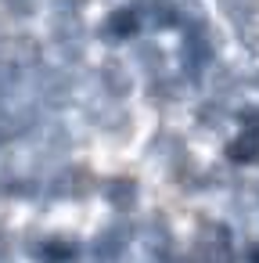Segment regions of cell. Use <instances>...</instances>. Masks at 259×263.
I'll use <instances>...</instances> for the list:
<instances>
[{"mask_svg": "<svg viewBox=\"0 0 259 263\" xmlns=\"http://www.w3.org/2000/svg\"><path fill=\"white\" fill-rule=\"evenodd\" d=\"M198 263H234V241L223 223H202L198 231Z\"/></svg>", "mask_w": 259, "mask_h": 263, "instance_id": "6da1fadb", "label": "cell"}, {"mask_svg": "<svg viewBox=\"0 0 259 263\" xmlns=\"http://www.w3.org/2000/svg\"><path fill=\"white\" fill-rule=\"evenodd\" d=\"M133 11L141 15V26L155 33L180 26V0H133Z\"/></svg>", "mask_w": 259, "mask_h": 263, "instance_id": "7a4b0ae2", "label": "cell"}, {"mask_svg": "<svg viewBox=\"0 0 259 263\" xmlns=\"http://www.w3.org/2000/svg\"><path fill=\"white\" fill-rule=\"evenodd\" d=\"M97 83H101L105 98L119 101V98H126V94L133 90V69H130L123 58H105L101 69H97Z\"/></svg>", "mask_w": 259, "mask_h": 263, "instance_id": "3957f363", "label": "cell"}, {"mask_svg": "<svg viewBox=\"0 0 259 263\" xmlns=\"http://www.w3.org/2000/svg\"><path fill=\"white\" fill-rule=\"evenodd\" d=\"M141 29H144V26H141V15H137L133 8H115V11H108L105 22H101V40H108V44H126V40H133Z\"/></svg>", "mask_w": 259, "mask_h": 263, "instance_id": "277c9868", "label": "cell"}, {"mask_svg": "<svg viewBox=\"0 0 259 263\" xmlns=\"http://www.w3.org/2000/svg\"><path fill=\"white\" fill-rule=\"evenodd\" d=\"M148 155H151V159H162L166 166H173V162H180V159L187 155V148H184V137H180V134L158 130V134L151 137V144H148Z\"/></svg>", "mask_w": 259, "mask_h": 263, "instance_id": "5b68a950", "label": "cell"}, {"mask_svg": "<svg viewBox=\"0 0 259 263\" xmlns=\"http://www.w3.org/2000/svg\"><path fill=\"white\" fill-rule=\"evenodd\" d=\"M137 195H141V187H137V180L126 177V173L105 180V198H108L115 209H133V205H137Z\"/></svg>", "mask_w": 259, "mask_h": 263, "instance_id": "8992f818", "label": "cell"}, {"mask_svg": "<svg viewBox=\"0 0 259 263\" xmlns=\"http://www.w3.org/2000/svg\"><path fill=\"white\" fill-rule=\"evenodd\" d=\"M133 65H137L148 80H155V76L166 72V51H162L158 44H137V47H133Z\"/></svg>", "mask_w": 259, "mask_h": 263, "instance_id": "52a82bcc", "label": "cell"}, {"mask_svg": "<svg viewBox=\"0 0 259 263\" xmlns=\"http://www.w3.org/2000/svg\"><path fill=\"white\" fill-rule=\"evenodd\" d=\"M227 159L230 162H255L259 159V130H245L237 141L227 144Z\"/></svg>", "mask_w": 259, "mask_h": 263, "instance_id": "ba28073f", "label": "cell"}, {"mask_svg": "<svg viewBox=\"0 0 259 263\" xmlns=\"http://www.w3.org/2000/svg\"><path fill=\"white\" fill-rule=\"evenodd\" d=\"M180 94H184V83H180V80H166V72H162V76H155V80L148 83V101H151V105L180 101Z\"/></svg>", "mask_w": 259, "mask_h": 263, "instance_id": "9c48e42d", "label": "cell"}, {"mask_svg": "<svg viewBox=\"0 0 259 263\" xmlns=\"http://www.w3.org/2000/svg\"><path fill=\"white\" fill-rule=\"evenodd\" d=\"M194 123L205 126V130H223V123H227V108H223V101H216V98L202 101V105L194 108Z\"/></svg>", "mask_w": 259, "mask_h": 263, "instance_id": "30bf717a", "label": "cell"}, {"mask_svg": "<svg viewBox=\"0 0 259 263\" xmlns=\"http://www.w3.org/2000/svg\"><path fill=\"white\" fill-rule=\"evenodd\" d=\"M220 4V15L234 26H248L255 18V0H216Z\"/></svg>", "mask_w": 259, "mask_h": 263, "instance_id": "8fae6325", "label": "cell"}, {"mask_svg": "<svg viewBox=\"0 0 259 263\" xmlns=\"http://www.w3.org/2000/svg\"><path fill=\"white\" fill-rule=\"evenodd\" d=\"M0 8H4L11 18H33L40 11V0H0Z\"/></svg>", "mask_w": 259, "mask_h": 263, "instance_id": "7c38bea8", "label": "cell"}, {"mask_svg": "<svg viewBox=\"0 0 259 263\" xmlns=\"http://www.w3.org/2000/svg\"><path fill=\"white\" fill-rule=\"evenodd\" d=\"M237 123H241L245 130H259V108H241V112H237Z\"/></svg>", "mask_w": 259, "mask_h": 263, "instance_id": "4fadbf2b", "label": "cell"}, {"mask_svg": "<svg viewBox=\"0 0 259 263\" xmlns=\"http://www.w3.org/2000/svg\"><path fill=\"white\" fill-rule=\"evenodd\" d=\"M248 263H259V245H252V249H248Z\"/></svg>", "mask_w": 259, "mask_h": 263, "instance_id": "5bb4252c", "label": "cell"}, {"mask_svg": "<svg viewBox=\"0 0 259 263\" xmlns=\"http://www.w3.org/2000/svg\"><path fill=\"white\" fill-rule=\"evenodd\" d=\"M255 90H259V76H255Z\"/></svg>", "mask_w": 259, "mask_h": 263, "instance_id": "9a60e30c", "label": "cell"}]
</instances>
